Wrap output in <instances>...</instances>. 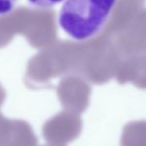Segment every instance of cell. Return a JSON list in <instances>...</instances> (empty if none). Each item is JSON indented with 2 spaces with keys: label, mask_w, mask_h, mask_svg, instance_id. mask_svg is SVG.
<instances>
[{
  "label": "cell",
  "mask_w": 146,
  "mask_h": 146,
  "mask_svg": "<svg viewBox=\"0 0 146 146\" xmlns=\"http://www.w3.org/2000/svg\"><path fill=\"white\" fill-rule=\"evenodd\" d=\"M71 70L72 41H57L30 58L24 81L31 89H43L51 87L55 78L71 75Z\"/></svg>",
  "instance_id": "3"
},
{
  "label": "cell",
  "mask_w": 146,
  "mask_h": 146,
  "mask_svg": "<svg viewBox=\"0 0 146 146\" xmlns=\"http://www.w3.org/2000/svg\"><path fill=\"white\" fill-rule=\"evenodd\" d=\"M145 6V0H116L108 23L102 34L110 36L118 31Z\"/></svg>",
  "instance_id": "9"
},
{
  "label": "cell",
  "mask_w": 146,
  "mask_h": 146,
  "mask_svg": "<svg viewBox=\"0 0 146 146\" xmlns=\"http://www.w3.org/2000/svg\"><path fill=\"white\" fill-rule=\"evenodd\" d=\"M43 146H56V145H43Z\"/></svg>",
  "instance_id": "15"
},
{
  "label": "cell",
  "mask_w": 146,
  "mask_h": 146,
  "mask_svg": "<svg viewBox=\"0 0 146 146\" xmlns=\"http://www.w3.org/2000/svg\"><path fill=\"white\" fill-rule=\"evenodd\" d=\"M83 129L79 114L64 110L47 120L43 126V136L51 145L63 146L76 140Z\"/></svg>",
  "instance_id": "6"
},
{
  "label": "cell",
  "mask_w": 146,
  "mask_h": 146,
  "mask_svg": "<svg viewBox=\"0 0 146 146\" xmlns=\"http://www.w3.org/2000/svg\"><path fill=\"white\" fill-rule=\"evenodd\" d=\"M5 98L6 91L0 84V108ZM0 146H38V137L28 122L6 118L0 112Z\"/></svg>",
  "instance_id": "8"
},
{
  "label": "cell",
  "mask_w": 146,
  "mask_h": 146,
  "mask_svg": "<svg viewBox=\"0 0 146 146\" xmlns=\"http://www.w3.org/2000/svg\"><path fill=\"white\" fill-rule=\"evenodd\" d=\"M115 79L119 84L132 83L139 89L146 90V55L122 59L117 69Z\"/></svg>",
  "instance_id": "10"
},
{
  "label": "cell",
  "mask_w": 146,
  "mask_h": 146,
  "mask_svg": "<svg viewBox=\"0 0 146 146\" xmlns=\"http://www.w3.org/2000/svg\"><path fill=\"white\" fill-rule=\"evenodd\" d=\"M15 33L24 36L32 47L43 49L58 41L56 12L53 9L22 7L10 13Z\"/></svg>",
  "instance_id": "4"
},
{
  "label": "cell",
  "mask_w": 146,
  "mask_h": 146,
  "mask_svg": "<svg viewBox=\"0 0 146 146\" xmlns=\"http://www.w3.org/2000/svg\"><path fill=\"white\" fill-rule=\"evenodd\" d=\"M122 58L110 39L102 34L88 41L72 43V73L102 85L115 78Z\"/></svg>",
  "instance_id": "1"
},
{
  "label": "cell",
  "mask_w": 146,
  "mask_h": 146,
  "mask_svg": "<svg viewBox=\"0 0 146 146\" xmlns=\"http://www.w3.org/2000/svg\"><path fill=\"white\" fill-rule=\"evenodd\" d=\"M92 88L88 81L76 75H68L57 86V94L64 109L80 113L86 111L90 104Z\"/></svg>",
  "instance_id": "7"
},
{
  "label": "cell",
  "mask_w": 146,
  "mask_h": 146,
  "mask_svg": "<svg viewBox=\"0 0 146 146\" xmlns=\"http://www.w3.org/2000/svg\"><path fill=\"white\" fill-rule=\"evenodd\" d=\"M17 0H0V16L10 14L14 10Z\"/></svg>",
  "instance_id": "14"
},
{
  "label": "cell",
  "mask_w": 146,
  "mask_h": 146,
  "mask_svg": "<svg viewBox=\"0 0 146 146\" xmlns=\"http://www.w3.org/2000/svg\"><path fill=\"white\" fill-rule=\"evenodd\" d=\"M31 5L39 9H51L53 6L59 4L63 0H28Z\"/></svg>",
  "instance_id": "13"
},
{
  "label": "cell",
  "mask_w": 146,
  "mask_h": 146,
  "mask_svg": "<svg viewBox=\"0 0 146 146\" xmlns=\"http://www.w3.org/2000/svg\"><path fill=\"white\" fill-rule=\"evenodd\" d=\"M15 29L10 14L0 16V48L7 46L15 37Z\"/></svg>",
  "instance_id": "12"
},
{
  "label": "cell",
  "mask_w": 146,
  "mask_h": 146,
  "mask_svg": "<svg viewBox=\"0 0 146 146\" xmlns=\"http://www.w3.org/2000/svg\"><path fill=\"white\" fill-rule=\"evenodd\" d=\"M121 146H146V121H132L123 128Z\"/></svg>",
  "instance_id": "11"
},
{
  "label": "cell",
  "mask_w": 146,
  "mask_h": 146,
  "mask_svg": "<svg viewBox=\"0 0 146 146\" xmlns=\"http://www.w3.org/2000/svg\"><path fill=\"white\" fill-rule=\"evenodd\" d=\"M116 0H67L60 12L62 29L78 42L88 41L102 32Z\"/></svg>",
  "instance_id": "2"
},
{
  "label": "cell",
  "mask_w": 146,
  "mask_h": 146,
  "mask_svg": "<svg viewBox=\"0 0 146 146\" xmlns=\"http://www.w3.org/2000/svg\"><path fill=\"white\" fill-rule=\"evenodd\" d=\"M104 37L110 39L122 59L146 55V7L131 18L118 31Z\"/></svg>",
  "instance_id": "5"
}]
</instances>
